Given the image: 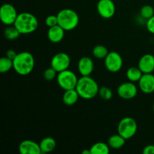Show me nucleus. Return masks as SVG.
Returning a JSON list of instances; mask_svg holds the SVG:
<instances>
[{"instance_id": "f257e3e1", "label": "nucleus", "mask_w": 154, "mask_h": 154, "mask_svg": "<svg viewBox=\"0 0 154 154\" xmlns=\"http://www.w3.org/2000/svg\"><path fill=\"white\" fill-rule=\"evenodd\" d=\"M34 66V57L27 51H23L17 54L13 60V69L18 75L22 76H26L31 73Z\"/></svg>"}, {"instance_id": "f03ea898", "label": "nucleus", "mask_w": 154, "mask_h": 154, "mask_svg": "<svg viewBox=\"0 0 154 154\" xmlns=\"http://www.w3.org/2000/svg\"><path fill=\"white\" fill-rule=\"evenodd\" d=\"M75 89L80 97L84 99H91L99 94V87L93 78L90 76H82L78 79Z\"/></svg>"}, {"instance_id": "7ed1b4c3", "label": "nucleus", "mask_w": 154, "mask_h": 154, "mask_svg": "<svg viewBox=\"0 0 154 154\" xmlns=\"http://www.w3.org/2000/svg\"><path fill=\"white\" fill-rule=\"evenodd\" d=\"M14 26L17 29L20 34H30L38 29V21L32 14L23 12L18 14Z\"/></svg>"}, {"instance_id": "20e7f679", "label": "nucleus", "mask_w": 154, "mask_h": 154, "mask_svg": "<svg viewBox=\"0 0 154 154\" xmlns=\"http://www.w3.org/2000/svg\"><path fill=\"white\" fill-rule=\"evenodd\" d=\"M58 25L65 31H71L78 26L79 23V16L76 11L70 8H65L57 14Z\"/></svg>"}, {"instance_id": "39448f33", "label": "nucleus", "mask_w": 154, "mask_h": 154, "mask_svg": "<svg viewBox=\"0 0 154 154\" xmlns=\"http://www.w3.org/2000/svg\"><path fill=\"white\" fill-rule=\"evenodd\" d=\"M138 125L132 117H126L122 119L117 126V132L126 140L130 139L136 134Z\"/></svg>"}, {"instance_id": "423d86ee", "label": "nucleus", "mask_w": 154, "mask_h": 154, "mask_svg": "<svg viewBox=\"0 0 154 154\" xmlns=\"http://www.w3.org/2000/svg\"><path fill=\"white\" fill-rule=\"evenodd\" d=\"M57 81L63 90H68L76 88L78 78L73 72L66 69L57 74Z\"/></svg>"}, {"instance_id": "0eeeda50", "label": "nucleus", "mask_w": 154, "mask_h": 154, "mask_svg": "<svg viewBox=\"0 0 154 154\" xmlns=\"http://www.w3.org/2000/svg\"><path fill=\"white\" fill-rule=\"evenodd\" d=\"M123 58L120 54L115 51H111L108 53L107 57L105 58V66L108 72L116 73L121 70L123 67Z\"/></svg>"}, {"instance_id": "6e6552de", "label": "nucleus", "mask_w": 154, "mask_h": 154, "mask_svg": "<svg viewBox=\"0 0 154 154\" xmlns=\"http://www.w3.org/2000/svg\"><path fill=\"white\" fill-rule=\"evenodd\" d=\"M18 14L16 8L12 5L6 3L2 5L0 8V20L6 26L14 25Z\"/></svg>"}, {"instance_id": "1a4fd4ad", "label": "nucleus", "mask_w": 154, "mask_h": 154, "mask_svg": "<svg viewBox=\"0 0 154 154\" xmlns=\"http://www.w3.org/2000/svg\"><path fill=\"white\" fill-rule=\"evenodd\" d=\"M71 63V59L66 53H58L53 57L51 60V67L54 68L57 72H63L69 69Z\"/></svg>"}, {"instance_id": "9d476101", "label": "nucleus", "mask_w": 154, "mask_h": 154, "mask_svg": "<svg viewBox=\"0 0 154 154\" xmlns=\"http://www.w3.org/2000/svg\"><path fill=\"white\" fill-rule=\"evenodd\" d=\"M96 8L100 17L105 19L113 17L116 11L115 5L112 0H99Z\"/></svg>"}, {"instance_id": "9b49d317", "label": "nucleus", "mask_w": 154, "mask_h": 154, "mask_svg": "<svg viewBox=\"0 0 154 154\" xmlns=\"http://www.w3.org/2000/svg\"><path fill=\"white\" fill-rule=\"evenodd\" d=\"M138 88L133 82H125L117 88V95L123 99H131L136 96Z\"/></svg>"}, {"instance_id": "f8f14e48", "label": "nucleus", "mask_w": 154, "mask_h": 154, "mask_svg": "<svg viewBox=\"0 0 154 154\" xmlns=\"http://www.w3.org/2000/svg\"><path fill=\"white\" fill-rule=\"evenodd\" d=\"M139 88L143 93L150 94L154 92V75L152 73L143 74L138 81Z\"/></svg>"}, {"instance_id": "ddd939ff", "label": "nucleus", "mask_w": 154, "mask_h": 154, "mask_svg": "<svg viewBox=\"0 0 154 154\" xmlns=\"http://www.w3.org/2000/svg\"><path fill=\"white\" fill-rule=\"evenodd\" d=\"M19 151L21 154H41L39 144L32 140H24L20 144Z\"/></svg>"}, {"instance_id": "4468645a", "label": "nucleus", "mask_w": 154, "mask_h": 154, "mask_svg": "<svg viewBox=\"0 0 154 154\" xmlns=\"http://www.w3.org/2000/svg\"><path fill=\"white\" fill-rule=\"evenodd\" d=\"M78 68L82 76H90L94 69V63L90 57H83L78 61Z\"/></svg>"}, {"instance_id": "2eb2a0df", "label": "nucleus", "mask_w": 154, "mask_h": 154, "mask_svg": "<svg viewBox=\"0 0 154 154\" xmlns=\"http://www.w3.org/2000/svg\"><path fill=\"white\" fill-rule=\"evenodd\" d=\"M138 68L143 74L152 73L154 71V56L152 54H145L142 56L138 62Z\"/></svg>"}, {"instance_id": "dca6fc26", "label": "nucleus", "mask_w": 154, "mask_h": 154, "mask_svg": "<svg viewBox=\"0 0 154 154\" xmlns=\"http://www.w3.org/2000/svg\"><path fill=\"white\" fill-rule=\"evenodd\" d=\"M65 30L60 25L50 27L48 31V38L53 43H59L63 39Z\"/></svg>"}, {"instance_id": "f3484780", "label": "nucleus", "mask_w": 154, "mask_h": 154, "mask_svg": "<svg viewBox=\"0 0 154 154\" xmlns=\"http://www.w3.org/2000/svg\"><path fill=\"white\" fill-rule=\"evenodd\" d=\"M39 146L42 150V153H51L53 150H55L57 142L54 138L51 137H47L41 141V142L39 143Z\"/></svg>"}, {"instance_id": "a211bd4d", "label": "nucleus", "mask_w": 154, "mask_h": 154, "mask_svg": "<svg viewBox=\"0 0 154 154\" xmlns=\"http://www.w3.org/2000/svg\"><path fill=\"white\" fill-rule=\"evenodd\" d=\"M80 96L76 89L65 90L63 96V101L66 105H73L78 102Z\"/></svg>"}, {"instance_id": "6ab92c4d", "label": "nucleus", "mask_w": 154, "mask_h": 154, "mask_svg": "<svg viewBox=\"0 0 154 154\" xmlns=\"http://www.w3.org/2000/svg\"><path fill=\"white\" fill-rule=\"evenodd\" d=\"M125 143H126V139L123 138V136L120 135V134H116V135H113L108 138V144L109 147L112 149H120L124 146Z\"/></svg>"}, {"instance_id": "aec40b11", "label": "nucleus", "mask_w": 154, "mask_h": 154, "mask_svg": "<svg viewBox=\"0 0 154 154\" xmlns=\"http://www.w3.org/2000/svg\"><path fill=\"white\" fill-rule=\"evenodd\" d=\"M143 75V72L138 67H131L126 71V77L131 82H138Z\"/></svg>"}, {"instance_id": "412c9836", "label": "nucleus", "mask_w": 154, "mask_h": 154, "mask_svg": "<svg viewBox=\"0 0 154 154\" xmlns=\"http://www.w3.org/2000/svg\"><path fill=\"white\" fill-rule=\"evenodd\" d=\"M91 154H108L110 152V147L108 144L103 142H97L90 147Z\"/></svg>"}, {"instance_id": "4be33fe9", "label": "nucleus", "mask_w": 154, "mask_h": 154, "mask_svg": "<svg viewBox=\"0 0 154 154\" xmlns=\"http://www.w3.org/2000/svg\"><path fill=\"white\" fill-rule=\"evenodd\" d=\"M20 35V32L14 25L8 26L4 30L5 37L10 41L16 40L17 38H19Z\"/></svg>"}, {"instance_id": "5701e85b", "label": "nucleus", "mask_w": 154, "mask_h": 154, "mask_svg": "<svg viewBox=\"0 0 154 154\" xmlns=\"http://www.w3.org/2000/svg\"><path fill=\"white\" fill-rule=\"evenodd\" d=\"M108 53L109 52H108V48L104 45H97L93 50V57L98 60H102V59L105 60Z\"/></svg>"}, {"instance_id": "b1692460", "label": "nucleus", "mask_w": 154, "mask_h": 154, "mask_svg": "<svg viewBox=\"0 0 154 154\" xmlns=\"http://www.w3.org/2000/svg\"><path fill=\"white\" fill-rule=\"evenodd\" d=\"M13 68V60L7 57H2L0 60V72L6 73Z\"/></svg>"}, {"instance_id": "393cba45", "label": "nucleus", "mask_w": 154, "mask_h": 154, "mask_svg": "<svg viewBox=\"0 0 154 154\" xmlns=\"http://www.w3.org/2000/svg\"><path fill=\"white\" fill-rule=\"evenodd\" d=\"M140 14H141V16L144 19L148 20L150 17L154 16V9L152 6L148 5H144L141 8L140 11Z\"/></svg>"}, {"instance_id": "a878e982", "label": "nucleus", "mask_w": 154, "mask_h": 154, "mask_svg": "<svg viewBox=\"0 0 154 154\" xmlns=\"http://www.w3.org/2000/svg\"><path fill=\"white\" fill-rule=\"evenodd\" d=\"M99 95L102 99L105 101H108L113 97V92L108 87H99Z\"/></svg>"}, {"instance_id": "bb28decb", "label": "nucleus", "mask_w": 154, "mask_h": 154, "mask_svg": "<svg viewBox=\"0 0 154 154\" xmlns=\"http://www.w3.org/2000/svg\"><path fill=\"white\" fill-rule=\"evenodd\" d=\"M57 73H58V72L54 68H48L44 72V78L46 81H52L57 77Z\"/></svg>"}, {"instance_id": "cd10ccee", "label": "nucleus", "mask_w": 154, "mask_h": 154, "mask_svg": "<svg viewBox=\"0 0 154 154\" xmlns=\"http://www.w3.org/2000/svg\"><path fill=\"white\" fill-rule=\"evenodd\" d=\"M45 24L47 26L52 27L58 25V17L57 15H50L45 19Z\"/></svg>"}, {"instance_id": "c85d7f7f", "label": "nucleus", "mask_w": 154, "mask_h": 154, "mask_svg": "<svg viewBox=\"0 0 154 154\" xmlns=\"http://www.w3.org/2000/svg\"><path fill=\"white\" fill-rule=\"evenodd\" d=\"M146 26H147V30H148L150 33L154 34V16L150 17V19L147 20Z\"/></svg>"}, {"instance_id": "c756f323", "label": "nucleus", "mask_w": 154, "mask_h": 154, "mask_svg": "<svg viewBox=\"0 0 154 154\" xmlns=\"http://www.w3.org/2000/svg\"><path fill=\"white\" fill-rule=\"evenodd\" d=\"M144 154H154V145L150 144V145L146 146L143 150Z\"/></svg>"}, {"instance_id": "7c9ffc66", "label": "nucleus", "mask_w": 154, "mask_h": 154, "mask_svg": "<svg viewBox=\"0 0 154 154\" xmlns=\"http://www.w3.org/2000/svg\"><path fill=\"white\" fill-rule=\"evenodd\" d=\"M17 54L16 51H14V50H8V51H7V52H6V57L12 60H14L15 57H17Z\"/></svg>"}, {"instance_id": "2f4dec72", "label": "nucleus", "mask_w": 154, "mask_h": 154, "mask_svg": "<svg viewBox=\"0 0 154 154\" xmlns=\"http://www.w3.org/2000/svg\"><path fill=\"white\" fill-rule=\"evenodd\" d=\"M82 154H91V152H90V150H84L82 151Z\"/></svg>"}, {"instance_id": "473e14b6", "label": "nucleus", "mask_w": 154, "mask_h": 154, "mask_svg": "<svg viewBox=\"0 0 154 154\" xmlns=\"http://www.w3.org/2000/svg\"><path fill=\"white\" fill-rule=\"evenodd\" d=\"M153 111H154V104H153Z\"/></svg>"}]
</instances>
